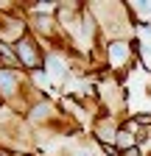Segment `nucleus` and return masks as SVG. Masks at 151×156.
<instances>
[{"label": "nucleus", "instance_id": "f257e3e1", "mask_svg": "<svg viewBox=\"0 0 151 156\" xmlns=\"http://www.w3.org/2000/svg\"><path fill=\"white\" fill-rule=\"evenodd\" d=\"M126 48L123 45H115V48H112V62H123V58H126Z\"/></svg>", "mask_w": 151, "mask_h": 156}, {"label": "nucleus", "instance_id": "f03ea898", "mask_svg": "<svg viewBox=\"0 0 151 156\" xmlns=\"http://www.w3.org/2000/svg\"><path fill=\"white\" fill-rule=\"evenodd\" d=\"M0 87H3V89H6V92H9V89H11V87H14V78H11V75H9V73H0Z\"/></svg>", "mask_w": 151, "mask_h": 156}]
</instances>
